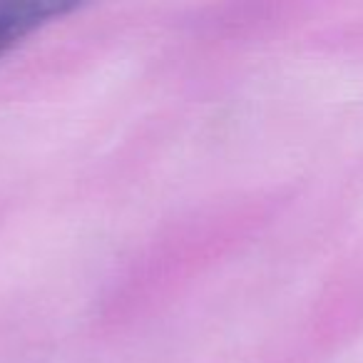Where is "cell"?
<instances>
[{
	"label": "cell",
	"instance_id": "cell-1",
	"mask_svg": "<svg viewBox=\"0 0 363 363\" xmlns=\"http://www.w3.org/2000/svg\"><path fill=\"white\" fill-rule=\"evenodd\" d=\"M70 8V3L60 0H0V55L21 43L28 33Z\"/></svg>",
	"mask_w": 363,
	"mask_h": 363
}]
</instances>
